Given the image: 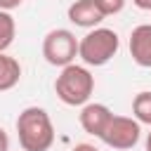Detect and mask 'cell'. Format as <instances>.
Instances as JSON below:
<instances>
[{
	"instance_id": "obj_1",
	"label": "cell",
	"mask_w": 151,
	"mask_h": 151,
	"mask_svg": "<svg viewBox=\"0 0 151 151\" xmlns=\"http://www.w3.org/2000/svg\"><path fill=\"white\" fill-rule=\"evenodd\" d=\"M17 137L24 151H50L54 144V125L45 109L26 106L17 118Z\"/></svg>"
},
{
	"instance_id": "obj_2",
	"label": "cell",
	"mask_w": 151,
	"mask_h": 151,
	"mask_svg": "<svg viewBox=\"0 0 151 151\" xmlns=\"http://www.w3.org/2000/svg\"><path fill=\"white\" fill-rule=\"evenodd\" d=\"M54 92L66 106H83L90 101V97L94 92V76L87 71V66L68 64L57 76Z\"/></svg>"
},
{
	"instance_id": "obj_3",
	"label": "cell",
	"mask_w": 151,
	"mask_h": 151,
	"mask_svg": "<svg viewBox=\"0 0 151 151\" xmlns=\"http://www.w3.org/2000/svg\"><path fill=\"white\" fill-rule=\"evenodd\" d=\"M120 50V38L113 28L97 26L78 40V57L85 66H104Z\"/></svg>"
},
{
	"instance_id": "obj_4",
	"label": "cell",
	"mask_w": 151,
	"mask_h": 151,
	"mask_svg": "<svg viewBox=\"0 0 151 151\" xmlns=\"http://www.w3.org/2000/svg\"><path fill=\"white\" fill-rule=\"evenodd\" d=\"M42 57L50 66H68L78 57V38L68 28H52L42 38Z\"/></svg>"
},
{
	"instance_id": "obj_5",
	"label": "cell",
	"mask_w": 151,
	"mask_h": 151,
	"mask_svg": "<svg viewBox=\"0 0 151 151\" xmlns=\"http://www.w3.org/2000/svg\"><path fill=\"white\" fill-rule=\"evenodd\" d=\"M142 137V123H137L130 116H111L109 125L104 127V132L99 134V139L118 151H127L132 146H137Z\"/></svg>"
},
{
	"instance_id": "obj_6",
	"label": "cell",
	"mask_w": 151,
	"mask_h": 151,
	"mask_svg": "<svg viewBox=\"0 0 151 151\" xmlns=\"http://www.w3.org/2000/svg\"><path fill=\"white\" fill-rule=\"evenodd\" d=\"M130 57L137 66L151 68V24H139L130 33Z\"/></svg>"
},
{
	"instance_id": "obj_7",
	"label": "cell",
	"mask_w": 151,
	"mask_h": 151,
	"mask_svg": "<svg viewBox=\"0 0 151 151\" xmlns=\"http://www.w3.org/2000/svg\"><path fill=\"white\" fill-rule=\"evenodd\" d=\"M111 109L106 106V104H83V109H80V127L87 132V134H94V137H99L101 132H104V127L109 125V120H111Z\"/></svg>"
},
{
	"instance_id": "obj_8",
	"label": "cell",
	"mask_w": 151,
	"mask_h": 151,
	"mask_svg": "<svg viewBox=\"0 0 151 151\" xmlns=\"http://www.w3.org/2000/svg\"><path fill=\"white\" fill-rule=\"evenodd\" d=\"M68 21L80 26V28H97L106 17L99 12V7L94 5V0H76L68 7Z\"/></svg>"
},
{
	"instance_id": "obj_9",
	"label": "cell",
	"mask_w": 151,
	"mask_h": 151,
	"mask_svg": "<svg viewBox=\"0 0 151 151\" xmlns=\"http://www.w3.org/2000/svg\"><path fill=\"white\" fill-rule=\"evenodd\" d=\"M19 78H21V64L14 57L0 52V92L12 90L19 83Z\"/></svg>"
},
{
	"instance_id": "obj_10",
	"label": "cell",
	"mask_w": 151,
	"mask_h": 151,
	"mask_svg": "<svg viewBox=\"0 0 151 151\" xmlns=\"http://www.w3.org/2000/svg\"><path fill=\"white\" fill-rule=\"evenodd\" d=\"M132 116H134L137 123L151 125V92L149 90L134 94V99H132Z\"/></svg>"
},
{
	"instance_id": "obj_11",
	"label": "cell",
	"mask_w": 151,
	"mask_h": 151,
	"mask_svg": "<svg viewBox=\"0 0 151 151\" xmlns=\"http://www.w3.org/2000/svg\"><path fill=\"white\" fill-rule=\"evenodd\" d=\"M14 35H17L14 17L9 12H5V9H0V52H5L14 42Z\"/></svg>"
},
{
	"instance_id": "obj_12",
	"label": "cell",
	"mask_w": 151,
	"mask_h": 151,
	"mask_svg": "<svg viewBox=\"0 0 151 151\" xmlns=\"http://www.w3.org/2000/svg\"><path fill=\"white\" fill-rule=\"evenodd\" d=\"M94 5L99 7V12L104 17H111V14H118L125 7V0H94Z\"/></svg>"
},
{
	"instance_id": "obj_13",
	"label": "cell",
	"mask_w": 151,
	"mask_h": 151,
	"mask_svg": "<svg viewBox=\"0 0 151 151\" xmlns=\"http://www.w3.org/2000/svg\"><path fill=\"white\" fill-rule=\"evenodd\" d=\"M24 0H0V9H5V12H12L14 7H19Z\"/></svg>"
},
{
	"instance_id": "obj_14",
	"label": "cell",
	"mask_w": 151,
	"mask_h": 151,
	"mask_svg": "<svg viewBox=\"0 0 151 151\" xmlns=\"http://www.w3.org/2000/svg\"><path fill=\"white\" fill-rule=\"evenodd\" d=\"M0 151H9V137H7L5 127H0Z\"/></svg>"
},
{
	"instance_id": "obj_15",
	"label": "cell",
	"mask_w": 151,
	"mask_h": 151,
	"mask_svg": "<svg viewBox=\"0 0 151 151\" xmlns=\"http://www.w3.org/2000/svg\"><path fill=\"white\" fill-rule=\"evenodd\" d=\"M71 151H99L94 144H87V142H80V144H76Z\"/></svg>"
},
{
	"instance_id": "obj_16",
	"label": "cell",
	"mask_w": 151,
	"mask_h": 151,
	"mask_svg": "<svg viewBox=\"0 0 151 151\" xmlns=\"http://www.w3.org/2000/svg\"><path fill=\"white\" fill-rule=\"evenodd\" d=\"M134 2V7H139V9H149L151 12V0H132Z\"/></svg>"
},
{
	"instance_id": "obj_17",
	"label": "cell",
	"mask_w": 151,
	"mask_h": 151,
	"mask_svg": "<svg viewBox=\"0 0 151 151\" xmlns=\"http://www.w3.org/2000/svg\"><path fill=\"white\" fill-rule=\"evenodd\" d=\"M144 149H146V151H151V132L146 134V144H144Z\"/></svg>"
}]
</instances>
